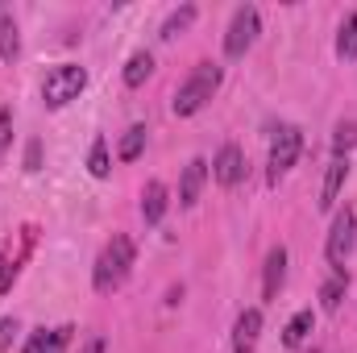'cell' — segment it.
Masks as SVG:
<instances>
[{
  "label": "cell",
  "mask_w": 357,
  "mask_h": 353,
  "mask_svg": "<svg viewBox=\"0 0 357 353\" xmlns=\"http://www.w3.org/2000/svg\"><path fill=\"white\" fill-rule=\"evenodd\" d=\"M191 21H195V8H191V4H183L178 13H171V17H167V25H162V38H167V42H175V38L187 29V25H191Z\"/></svg>",
  "instance_id": "19"
},
{
  "label": "cell",
  "mask_w": 357,
  "mask_h": 353,
  "mask_svg": "<svg viewBox=\"0 0 357 353\" xmlns=\"http://www.w3.org/2000/svg\"><path fill=\"white\" fill-rule=\"evenodd\" d=\"M13 333H17V324H13V320H0V350H8Z\"/></svg>",
  "instance_id": "27"
},
{
  "label": "cell",
  "mask_w": 357,
  "mask_h": 353,
  "mask_svg": "<svg viewBox=\"0 0 357 353\" xmlns=\"http://www.w3.org/2000/svg\"><path fill=\"white\" fill-rule=\"evenodd\" d=\"M316 329V312L312 308H303V312H295L291 316V324H287V333H282V345L287 350H299L303 341H307V333Z\"/></svg>",
  "instance_id": "13"
},
{
  "label": "cell",
  "mask_w": 357,
  "mask_h": 353,
  "mask_svg": "<svg viewBox=\"0 0 357 353\" xmlns=\"http://www.w3.org/2000/svg\"><path fill=\"white\" fill-rule=\"evenodd\" d=\"M129 270H133V241L125 237V233H116L108 246H104V254L96 258V291L100 295H108V291H116L125 278H129Z\"/></svg>",
  "instance_id": "1"
},
{
  "label": "cell",
  "mask_w": 357,
  "mask_h": 353,
  "mask_svg": "<svg viewBox=\"0 0 357 353\" xmlns=\"http://www.w3.org/2000/svg\"><path fill=\"white\" fill-rule=\"evenodd\" d=\"M67 341H71V329H54V333L46 337V353H63Z\"/></svg>",
  "instance_id": "22"
},
{
  "label": "cell",
  "mask_w": 357,
  "mask_h": 353,
  "mask_svg": "<svg viewBox=\"0 0 357 353\" xmlns=\"http://www.w3.org/2000/svg\"><path fill=\"white\" fill-rule=\"evenodd\" d=\"M345 179H349V158H333V167H328V175H324V191H320V208H324V212L337 204Z\"/></svg>",
  "instance_id": "11"
},
{
  "label": "cell",
  "mask_w": 357,
  "mask_h": 353,
  "mask_svg": "<svg viewBox=\"0 0 357 353\" xmlns=\"http://www.w3.org/2000/svg\"><path fill=\"white\" fill-rule=\"evenodd\" d=\"M337 54H341V59H357V13H349V21L341 25V38H337Z\"/></svg>",
  "instance_id": "18"
},
{
  "label": "cell",
  "mask_w": 357,
  "mask_h": 353,
  "mask_svg": "<svg viewBox=\"0 0 357 353\" xmlns=\"http://www.w3.org/2000/svg\"><path fill=\"white\" fill-rule=\"evenodd\" d=\"M345 291H349V274H345V270H333V278L320 287V308H324V312H341Z\"/></svg>",
  "instance_id": "14"
},
{
  "label": "cell",
  "mask_w": 357,
  "mask_h": 353,
  "mask_svg": "<svg viewBox=\"0 0 357 353\" xmlns=\"http://www.w3.org/2000/svg\"><path fill=\"white\" fill-rule=\"evenodd\" d=\"M38 167H42V146L29 142V150H25V171H38Z\"/></svg>",
  "instance_id": "24"
},
{
  "label": "cell",
  "mask_w": 357,
  "mask_h": 353,
  "mask_svg": "<svg viewBox=\"0 0 357 353\" xmlns=\"http://www.w3.org/2000/svg\"><path fill=\"white\" fill-rule=\"evenodd\" d=\"M79 353H104V337H88V345Z\"/></svg>",
  "instance_id": "28"
},
{
  "label": "cell",
  "mask_w": 357,
  "mask_h": 353,
  "mask_svg": "<svg viewBox=\"0 0 357 353\" xmlns=\"http://www.w3.org/2000/svg\"><path fill=\"white\" fill-rule=\"evenodd\" d=\"M13 274H17V266H13V262H4V258H0V295H4L8 287H13Z\"/></svg>",
  "instance_id": "25"
},
{
  "label": "cell",
  "mask_w": 357,
  "mask_h": 353,
  "mask_svg": "<svg viewBox=\"0 0 357 353\" xmlns=\"http://www.w3.org/2000/svg\"><path fill=\"white\" fill-rule=\"evenodd\" d=\"M46 337H50V333H46V329H38V333L29 337V345H25V353H46Z\"/></svg>",
  "instance_id": "26"
},
{
  "label": "cell",
  "mask_w": 357,
  "mask_h": 353,
  "mask_svg": "<svg viewBox=\"0 0 357 353\" xmlns=\"http://www.w3.org/2000/svg\"><path fill=\"white\" fill-rule=\"evenodd\" d=\"M212 175L220 187H237L241 179H245V154L237 150V146H220V154H216V163H212Z\"/></svg>",
  "instance_id": "7"
},
{
  "label": "cell",
  "mask_w": 357,
  "mask_h": 353,
  "mask_svg": "<svg viewBox=\"0 0 357 353\" xmlns=\"http://www.w3.org/2000/svg\"><path fill=\"white\" fill-rule=\"evenodd\" d=\"M258 29H262V17H258V8H254V4H241V8L233 13V25H229V33H225V54H229V59H241V54L254 46Z\"/></svg>",
  "instance_id": "4"
},
{
  "label": "cell",
  "mask_w": 357,
  "mask_h": 353,
  "mask_svg": "<svg viewBox=\"0 0 357 353\" xmlns=\"http://www.w3.org/2000/svg\"><path fill=\"white\" fill-rule=\"evenodd\" d=\"M282 278H287V250L282 246H274L266 254V270H262V299H278V291H282Z\"/></svg>",
  "instance_id": "9"
},
{
  "label": "cell",
  "mask_w": 357,
  "mask_h": 353,
  "mask_svg": "<svg viewBox=\"0 0 357 353\" xmlns=\"http://www.w3.org/2000/svg\"><path fill=\"white\" fill-rule=\"evenodd\" d=\"M142 150H146V125L125 129V137H121V163H137Z\"/></svg>",
  "instance_id": "16"
},
{
  "label": "cell",
  "mask_w": 357,
  "mask_h": 353,
  "mask_svg": "<svg viewBox=\"0 0 357 353\" xmlns=\"http://www.w3.org/2000/svg\"><path fill=\"white\" fill-rule=\"evenodd\" d=\"M299 154H303V133H299L295 125H282V129L274 133V142H270V179L278 183V175L291 171Z\"/></svg>",
  "instance_id": "6"
},
{
  "label": "cell",
  "mask_w": 357,
  "mask_h": 353,
  "mask_svg": "<svg viewBox=\"0 0 357 353\" xmlns=\"http://www.w3.org/2000/svg\"><path fill=\"white\" fill-rule=\"evenodd\" d=\"M258 333H262V312L245 308L237 316V329H233V353H254L258 350Z\"/></svg>",
  "instance_id": "8"
},
{
  "label": "cell",
  "mask_w": 357,
  "mask_h": 353,
  "mask_svg": "<svg viewBox=\"0 0 357 353\" xmlns=\"http://www.w3.org/2000/svg\"><path fill=\"white\" fill-rule=\"evenodd\" d=\"M142 216H146V225H158L167 216V187L158 179L146 183V191H142Z\"/></svg>",
  "instance_id": "12"
},
{
  "label": "cell",
  "mask_w": 357,
  "mask_h": 353,
  "mask_svg": "<svg viewBox=\"0 0 357 353\" xmlns=\"http://www.w3.org/2000/svg\"><path fill=\"white\" fill-rule=\"evenodd\" d=\"M354 241H357V216H354V208H345V212H337L333 233H328V246H324L333 270H345L349 254H354Z\"/></svg>",
  "instance_id": "5"
},
{
  "label": "cell",
  "mask_w": 357,
  "mask_h": 353,
  "mask_svg": "<svg viewBox=\"0 0 357 353\" xmlns=\"http://www.w3.org/2000/svg\"><path fill=\"white\" fill-rule=\"evenodd\" d=\"M17 50H21L17 25H13L8 17H0V59H4V63H13V59H17Z\"/></svg>",
  "instance_id": "17"
},
{
  "label": "cell",
  "mask_w": 357,
  "mask_h": 353,
  "mask_svg": "<svg viewBox=\"0 0 357 353\" xmlns=\"http://www.w3.org/2000/svg\"><path fill=\"white\" fill-rule=\"evenodd\" d=\"M84 88H88V71L75 67V63H63V67H54V71L46 75V84H42V100H46V108H63V104L79 100V91Z\"/></svg>",
  "instance_id": "3"
},
{
  "label": "cell",
  "mask_w": 357,
  "mask_h": 353,
  "mask_svg": "<svg viewBox=\"0 0 357 353\" xmlns=\"http://www.w3.org/2000/svg\"><path fill=\"white\" fill-rule=\"evenodd\" d=\"M150 71H154V54H150V50H137V54L125 63V84H129V88H142V84L150 80Z\"/></svg>",
  "instance_id": "15"
},
{
  "label": "cell",
  "mask_w": 357,
  "mask_h": 353,
  "mask_svg": "<svg viewBox=\"0 0 357 353\" xmlns=\"http://www.w3.org/2000/svg\"><path fill=\"white\" fill-rule=\"evenodd\" d=\"M88 171L96 179H108V171H112V163H108V146H104V137H96V146H91L88 154Z\"/></svg>",
  "instance_id": "21"
},
{
  "label": "cell",
  "mask_w": 357,
  "mask_h": 353,
  "mask_svg": "<svg viewBox=\"0 0 357 353\" xmlns=\"http://www.w3.org/2000/svg\"><path fill=\"white\" fill-rule=\"evenodd\" d=\"M220 88V67L216 63H199L175 91V117H195Z\"/></svg>",
  "instance_id": "2"
},
{
  "label": "cell",
  "mask_w": 357,
  "mask_h": 353,
  "mask_svg": "<svg viewBox=\"0 0 357 353\" xmlns=\"http://www.w3.org/2000/svg\"><path fill=\"white\" fill-rule=\"evenodd\" d=\"M354 146H357V121H341L337 133H333V150H337V158H345Z\"/></svg>",
  "instance_id": "20"
},
{
  "label": "cell",
  "mask_w": 357,
  "mask_h": 353,
  "mask_svg": "<svg viewBox=\"0 0 357 353\" xmlns=\"http://www.w3.org/2000/svg\"><path fill=\"white\" fill-rule=\"evenodd\" d=\"M204 179H208V163H204V158H191V163L183 167V183H178V204H183V208H191V204L199 200Z\"/></svg>",
  "instance_id": "10"
},
{
  "label": "cell",
  "mask_w": 357,
  "mask_h": 353,
  "mask_svg": "<svg viewBox=\"0 0 357 353\" xmlns=\"http://www.w3.org/2000/svg\"><path fill=\"white\" fill-rule=\"evenodd\" d=\"M8 142H13V112L0 108V154L8 150Z\"/></svg>",
  "instance_id": "23"
}]
</instances>
